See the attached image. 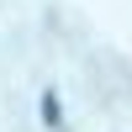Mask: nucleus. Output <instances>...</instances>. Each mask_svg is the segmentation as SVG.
<instances>
[{
	"mask_svg": "<svg viewBox=\"0 0 132 132\" xmlns=\"http://www.w3.org/2000/svg\"><path fill=\"white\" fill-rule=\"evenodd\" d=\"M42 122L58 127V95H42Z\"/></svg>",
	"mask_w": 132,
	"mask_h": 132,
	"instance_id": "f257e3e1",
	"label": "nucleus"
}]
</instances>
